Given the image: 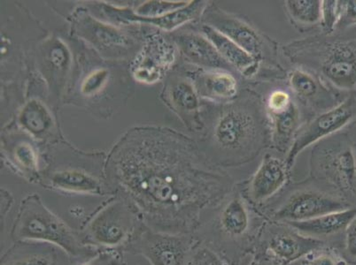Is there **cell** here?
Here are the masks:
<instances>
[{
	"label": "cell",
	"mask_w": 356,
	"mask_h": 265,
	"mask_svg": "<svg viewBox=\"0 0 356 265\" xmlns=\"http://www.w3.org/2000/svg\"><path fill=\"white\" fill-rule=\"evenodd\" d=\"M116 195L154 231L195 235L236 184L193 139L163 132L158 153H116L106 169Z\"/></svg>",
	"instance_id": "1"
},
{
	"label": "cell",
	"mask_w": 356,
	"mask_h": 265,
	"mask_svg": "<svg viewBox=\"0 0 356 265\" xmlns=\"http://www.w3.org/2000/svg\"><path fill=\"white\" fill-rule=\"evenodd\" d=\"M206 146L200 147L213 166L227 169L252 162L271 147V128L265 101L251 89L237 98L215 103Z\"/></svg>",
	"instance_id": "2"
},
{
	"label": "cell",
	"mask_w": 356,
	"mask_h": 265,
	"mask_svg": "<svg viewBox=\"0 0 356 265\" xmlns=\"http://www.w3.org/2000/svg\"><path fill=\"white\" fill-rule=\"evenodd\" d=\"M267 221L236 185L195 236L232 265H245Z\"/></svg>",
	"instance_id": "3"
},
{
	"label": "cell",
	"mask_w": 356,
	"mask_h": 265,
	"mask_svg": "<svg viewBox=\"0 0 356 265\" xmlns=\"http://www.w3.org/2000/svg\"><path fill=\"white\" fill-rule=\"evenodd\" d=\"M281 51L297 69L315 74L327 86L356 90V38L336 31L290 42Z\"/></svg>",
	"instance_id": "4"
},
{
	"label": "cell",
	"mask_w": 356,
	"mask_h": 265,
	"mask_svg": "<svg viewBox=\"0 0 356 265\" xmlns=\"http://www.w3.org/2000/svg\"><path fill=\"white\" fill-rule=\"evenodd\" d=\"M10 235L15 241H38L55 246L73 259H89L99 250L87 244L80 232L54 214L35 194L22 200Z\"/></svg>",
	"instance_id": "5"
},
{
	"label": "cell",
	"mask_w": 356,
	"mask_h": 265,
	"mask_svg": "<svg viewBox=\"0 0 356 265\" xmlns=\"http://www.w3.org/2000/svg\"><path fill=\"white\" fill-rule=\"evenodd\" d=\"M309 178L349 205H356V143L338 134L314 144Z\"/></svg>",
	"instance_id": "6"
},
{
	"label": "cell",
	"mask_w": 356,
	"mask_h": 265,
	"mask_svg": "<svg viewBox=\"0 0 356 265\" xmlns=\"http://www.w3.org/2000/svg\"><path fill=\"white\" fill-rule=\"evenodd\" d=\"M202 24L225 35L243 50L261 64L267 71L284 76L282 67L277 62L278 44L273 38L252 24L247 18H243L225 10L209 2L202 16Z\"/></svg>",
	"instance_id": "7"
},
{
	"label": "cell",
	"mask_w": 356,
	"mask_h": 265,
	"mask_svg": "<svg viewBox=\"0 0 356 265\" xmlns=\"http://www.w3.org/2000/svg\"><path fill=\"white\" fill-rule=\"evenodd\" d=\"M310 178L288 186L264 214L273 221L288 223L309 221L350 207Z\"/></svg>",
	"instance_id": "8"
},
{
	"label": "cell",
	"mask_w": 356,
	"mask_h": 265,
	"mask_svg": "<svg viewBox=\"0 0 356 265\" xmlns=\"http://www.w3.org/2000/svg\"><path fill=\"white\" fill-rule=\"evenodd\" d=\"M144 224L127 201L118 196L90 216L80 234L98 250H124Z\"/></svg>",
	"instance_id": "9"
},
{
	"label": "cell",
	"mask_w": 356,
	"mask_h": 265,
	"mask_svg": "<svg viewBox=\"0 0 356 265\" xmlns=\"http://www.w3.org/2000/svg\"><path fill=\"white\" fill-rule=\"evenodd\" d=\"M326 242L300 234L286 223L268 219L259 234L254 254L278 265H292Z\"/></svg>",
	"instance_id": "10"
},
{
	"label": "cell",
	"mask_w": 356,
	"mask_h": 265,
	"mask_svg": "<svg viewBox=\"0 0 356 265\" xmlns=\"http://www.w3.org/2000/svg\"><path fill=\"white\" fill-rule=\"evenodd\" d=\"M197 242L195 235L154 231L144 225L122 251L142 255L151 265H186Z\"/></svg>",
	"instance_id": "11"
},
{
	"label": "cell",
	"mask_w": 356,
	"mask_h": 265,
	"mask_svg": "<svg viewBox=\"0 0 356 265\" xmlns=\"http://www.w3.org/2000/svg\"><path fill=\"white\" fill-rule=\"evenodd\" d=\"M292 169L288 167L286 160L267 153L254 173L237 187L245 200L264 214L290 185Z\"/></svg>",
	"instance_id": "12"
},
{
	"label": "cell",
	"mask_w": 356,
	"mask_h": 265,
	"mask_svg": "<svg viewBox=\"0 0 356 265\" xmlns=\"http://www.w3.org/2000/svg\"><path fill=\"white\" fill-rule=\"evenodd\" d=\"M356 119V96L342 100L335 108L310 119L300 129L289 153L284 157L288 167L293 170L298 156L307 148L323 139L338 134Z\"/></svg>",
	"instance_id": "13"
},
{
	"label": "cell",
	"mask_w": 356,
	"mask_h": 265,
	"mask_svg": "<svg viewBox=\"0 0 356 265\" xmlns=\"http://www.w3.org/2000/svg\"><path fill=\"white\" fill-rule=\"evenodd\" d=\"M265 105L270 122L271 148L286 157L307 121L303 117L300 103L286 89L271 92Z\"/></svg>",
	"instance_id": "14"
},
{
	"label": "cell",
	"mask_w": 356,
	"mask_h": 265,
	"mask_svg": "<svg viewBox=\"0 0 356 265\" xmlns=\"http://www.w3.org/2000/svg\"><path fill=\"white\" fill-rule=\"evenodd\" d=\"M288 84L298 103L314 117L335 108L339 103L338 90L327 86L315 74L300 69H293L287 74Z\"/></svg>",
	"instance_id": "15"
},
{
	"label": "cell",
	"mask_w": 356,
	"mask_h": 265,
	"mask_svg": "<svg viewBox=\"0 0 356 265\" xmlns=\"http://www.w3.org/2000/svg\"><path fill=\"white\" fill-rule=\"evenodd\" d=\"M176 42L186 59L191 63L202 67V69H219L236 72L231 65L222 59L211 42L202 33L183 32L177 35Z\"/></svg>",
	"instance_id": "16"
},
{
	"label": "cell",
	"mask_w": 356,
	"mask_h": 265,
	"mask_svg": "<svg viewBox=\"0 0 356 265\" xmlns=\"http://www.w3.org/2000/svg\"><path fill=\"white\" fill-rule=\"evenodd\" d=\"M200 98L210 103H225L237 98L238 82L235 74L226 70H200L193 76Z\"/></svg>",
	"instance_id": "17"
},
{
	"label": "cell",
	"mask_w": 356,
	"mask_h": 265,
	"mask_svg": "<svg viewBox=\"0 0 356 265\" xmlns=\"http://www.w3.org/2000/svg\"><path fill=\"white\" fill-rule=\"evenodd\" d=\"M176 57L172 44L161 37L151 42L140 55L134 67L136 79L142 83H155L170 69Z\"/></svg>",
	"instance_id": "18"
},
{
	"label": "cell",
	"mask_w": 356,
	"mask_h": 265,
	"mask_svg": "<svg viewBox=\"0 0 356 265\" xmlns=\"http://www.w3.org/2000/svg\"><path fill=\"white\" fill-rule=\"evenodd\" d=\"M168 98L175 111L193 131L205 129L200 96L193 82L186 79L175 80L168 90Z\"/></svg>",
	"instance_id": "19"
},
{
	"label": "cell",
	"mask_w": 356,
	"mask_h": 265,
	"mask_svg": "<svg viewBox=\"0 0 356 265\" xmlns=\"http://www.w3.org/2000/svg\"><path fill=\"white\" fill-rule=\"evenodd\" d=\"M356 216V205L343 211L329 213L309 221L288 222L300 234L331 244L332 239L345 232L346 226Z\"/></svg>",
	"instance_id": "20"
},
{
	"label": "cell",
	"mask_w": 356,
	"mask_h": 265,
	"mask_svg": "<svg viewBox=\"0 0 356 265\" xmlns=\"http://www.w3.org/2000/svg\"><path fill=\"white\" fill-rule=\"evenodd\" d=\"M200 30L202 33L211 42L222 59L231 65L236 72L249 80L254 78L257 74H260L262 69L261 64L234 42L208 25L202 24Z\"/></svg>",
	"instance_id": "21"
},
{
	"label": "cell",
	"mask_w": 356,
	"mask_h": 265,
	"mask_svg": "<svg viewBox=\"0 0 356 265\" xmlns=\"http://www.w3.org/2000/svg\"><path fill=\"white\" fill-rule=\"evenodd\" d=\"M54 246L38 241H15L1 257L0 265H56Z\"/></svg>",
	"instance_id": "22"
},
{
	"label": "cell",
	"mask_w": 356,
	"mask_h": 265,
	"mask_svg": "<svg viewBox=\"0 0 356 265\" xmlns=\"http://www.w3.org/2000/svg\"><path fill=\"white\" fill-rule=\"evenodd\" d=\"M50 185L60 191L102 196L104 189L98 179L76 170H64L49 177Z\"/></svg>",
	"instance_id": "23"
},
{
	"label": "cell",
	"mask_w": 356,
	"mask_h": 265,
	"mask_svg": "<svg viewBox=\"0 0 356 265\" xmlns=\"http://www.w3.org/2000/svg\"><path fill=\"white\" fill-rule=\"evenodd\" d=\"M321 6L320 0H288L284 2V9L291 24L300 31L312 30L321 24Z\"/></svg>",
	"instance_id": "24"
},
{
	"label": "cell",
	"mask_w": 356,
	"mask_h": 265,
	"mask_svg": "<svg viewBox=\"0 0 356 265\" xmlns=\"http://www.w3.org/2000/svg\"><path fill=\"white\" fill-rule=\"evenodd\" d=\"M292 265H350L344 253L333 244H326L310 252Z\"/></svg>",
	"instance_id": "25"
},
{
	"label": "cell",
	"mask_w": 356,
	"mask_h": 265,
	"mask_svg": "<svg viewBox=\"0 0 356 265\" xmlns=\"http://www.w3.org/2000/svg\"><path fill=\"white\" fill-rule=\"evenodd\" d=\"M344 1L323 0L321 6L322 33L332 34L336 31L341 21Z\"/></svg>",
	"instance_id": "26"
},
{
	"label": "cell",
	"mask_w": 356,
	"mask_h": 265,
	"mask_svg": "<svg viewBox=\"0 0 356 265\" xmlns=\"http://www.w3.org/2000/svg\"><path fill=\"white\" fill-rule=\"evenodd\" d=\"M186 265H232L212 248L198 241Z\"/></svg>",
	"instance_id": "27"
},
{
	"label": "cell",
	"mask_w": 356,
	"mask_h": 265,
	"mask_svg": "<svg viewBox=\"0 0 356 265\" xmlns=\"http://www.w3.org/2000/svg\"><path fill=\"white\" fill-rule=\"evenodd\" d=\"M189 1L149 2L138 8V14L144 16L170 14L188 4Z\"/></svg>",
	"instance_id": "28"
},
{
	"label": "cell",
	"mask_w": 356,
	"mask_h": 265,
	"mask_svg": "<svg viewBox=\"0 0 356 265\" xmlns=\"http://www.w3.org/2000/svg\"><path fill=\"white\" fill-rule=\"evenodd\" d=\"M122 250H99L82 265H127Z\"/></svg>",
	"instance_id": "29"
},
{
	"label": "cell",
	"mask_w": 356,
	"mask_h": 265,
	"mask_svg": "<svg viewBox=\"0 0 356 265\" xmlns=\"http://www.w3.org/2000/svg\"><path fill=\"white\" fill-rule=\"evenodd\" d=\"M25 125L34 132H40L44 129L45 112L30 105V109L26 110L24 115Z\"/></svg>",
	"instance_id": "30"
},
{
	"label": "cell",
	"mask_w": 356,
	"mask_h": 265,
	"mask_svg": "<svg viewBox=\"0 0 356 265\" xmlns=\"http://www.w3.org/2000/svg\"><path fill=\"white\" fill-rule=\"evenodd\" d=\"M344 235L346 257L349 261H356V216L346 226Z\"/></svg>",
	"instance_id": "31"
},
{
	"label": "cell",
	"mask_w": 356,
	"mask_h": 265,
	"mask_svg": "<svg viewBox=\"0 0 356 265\" xmlns=\"http://www.w3.org/2000/svg\"><path fill=\"white\" fill-rule=\"evenodd\" d=\"M356 24V0L350 1H344L343 6L342 15L339 21L337 30H343L348 28V26Z\"/></svg>",
	"instance_id": "32"
},
{
	"label": "cell",
	"mask_w": 356,
	"mask_h": 265,
	"mask_svg": "<svg viewBox=\"0 0 356 265\" xmlns=\"http://www.w3.org/2000/svg\"><path fill=\"white\" fill-rule=\"evenodd\" d=\"M106 77V73L104 71H98V72L90 74L83 83V93L90 94L99 89V87L104 83Z\"/></svg>",
	"instance_id": "33"
},
{
	"label": "cell",
	"mask_w": 356,
	"mask_h": 265,
	"mask_svg": "<svg viewBox=\"0 0 356 265\" xmlns=\"http://www.w3.org/2000/svg\"><path fill=\"white\" fill-rule=\"evenodd\" d=\"M51 59H53V62L55 66L61 67L65 63L66 57H65L63 50L60 49V48H55L53 51V53H51Z\"/></svg>",
	"instance_id": "34"
},
{
	"label": "cell",
	"mask_w": 356,
	"mask_h": 265,
	"mask_svg": "<svg viewBox=\"0 0 356 265\" xmlns=\"http://www.w3.org/2000/svg\"><path fill=\"white\" fill-rule=\"evenodd\" d=\"M245 265H278L273 262L265 259L264 257H258V255H252L251 259L249 260Z\"/></svg>",
	"instance_id": "35"
}]
</instances>
